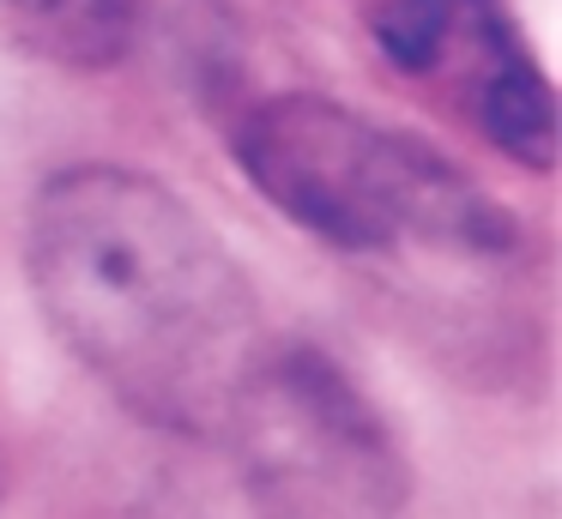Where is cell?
<instances>
[{
    "mask_svg": "<svg viewBox=\"0 0 562 519\" xmlns=\"http://www.w3.org/2000/svg\"><path fill=\"white\" fill-rule=\"evenodd\" d=\"M25 278L67 350L134 417L224 435L267 357L255 284L218 229L164 181L86 163L43 181Z\"/></svg>",
    "mask_w": 562,
    "mask_h": 519,
    "instance_id": "1",
    "label": "cell"
},
{
    "mask_svg": "<svg viewBox=\"0 0 562 519\" xmlns=\"http://www.w3.org/2000/svg\"><path fill=\"white\" fill-rule=\"evenodd\" d=\"M248 181L291 224L333 248H393V241H448L496 253L514 224L429 145L363 121L333 97H272L236 127Z\"/></svg>",
    "mask_w": 562,
    "mask_h": 519,
    "instance_id": "2",
    "label": "cell"
},
{
    "mask_svg": "<svg viewBox=\"0 0 562 519\" xmlns=\"http://www.w3.org/2000/svg\"><path fill=\"white\" fill-rule=\"evenodd\" d=\"M224 435L243 447L260 519H400L405 507V465L375 405L308 345H267Z\"/></svg>",
    "mask_w": 562,
    "mask_h": 519,
    "instance_id": "3",
    "label": "cell"
},
{
    "mask_svg": "<svg viewBox=\"0 0 562 519\" xmlns=\"http://www.w3.org/2000/svg\"><path fill=\"white\" fill-rule=\"evenodd\" d=\"M375 43L400 72L477 97L508 60L526 55L502 0H393L375 12Z\"/></svg>",
    "mask_w": 562,
    "mask_h": 519,
    "instance_id": "4",
    "label": "cell"
},
{
    "mask_svg": "<svg viewBox=\"0 0 562 519\" xmlns=\"http://www.w3.org/2000/svg\"><path fill=\"white\" fill-rule=\"evenodd\" d=\"M0 31L55 67H115L134 43V0H0Z\"/></svg>",
    "mask_w": 562,
    "mask_h": 519,
    "instance_id": "5",
    "label": "cell"
},
{
    "mask_svg": "<svg viewBox=\"0 0 562 519\" xmlns=\"http://www.w3.org/2000/svg\"><path fill=\"white\" fill-rule=\"evenodd\" d=\"M472 121L484 127V139L502 157L526 169H550L557 163V91L538 72L532 55L508 60L484 91L472 97Z\"/></svg>",
    "mask_w": 562,
    "mask_h": 519,
    "instance_id": "6",
    "label": "cell"
},
{
    "mask_svg": "<svg viewBox=\"0 0 562 519\" xmlns=\"http://www.w3.org/2000/svg\"><path fill=\"white\" fill-rule=\"evenodd\" d=\"M0 489H7V477H0Z\"/></svg>",
    "mask_w": 562,
    "mask_h": 519,
    "instance_id": "7",
    "label": "cell"
}]
</instances>
